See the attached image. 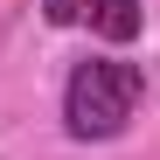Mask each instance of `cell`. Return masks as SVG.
I'll return each instance as SVG.
<instances>
[{
	"label": "cell",
	"mask_w": 160,
	"mask_h": 160,
	"mask_svg": "<svg viewBox=\"0 0 160 160\" xmlns=\"http://www.w3.org/2000/svg\"><path fill=\"white\" fill-rule=\"evenodd\" d=\"M84 21H91L104 42H132L146 14H139V0H91V14H84Z\"/></svg>",
	"instance_id": "cell-2"
},
{
	"label": "cell",
	"mask_w": 160,
	"mask_h": 160,
	"mask_svg": "<svg viewBox=\"0 0 160 160\" xmlns=\"http://www.w3.org/2000/svg\"><path fill=\"white\" fill-rule=\"evenodd\" d=\"M146 98V70L118 56H84L63 84V125L70 139H118Z\"/></svg>",
	"instance_id": "cell-1"
},
{
	"label": "cell",
	"mask_w": 160,
	"mask_h": 160,
	"mask_svg": "<svg viewBox=\"0 0 160 160\" xmlns=\"http://www.w3.org/2000/svg\"><path fill=\"white\" fill-rule=\"evenodd\" d=\"M42 14H49V28H77L91 14V0H42Z\"/></svg>",
	"instance_id": "cell-3"
}]
</instances>
